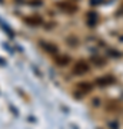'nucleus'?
<instances>
[{
    "label": "nucleus",
    "mask_w": 123,
    "mask_h": 129,
    "mask_svg": "<svg viewBox=\"0 0 123 129\" xmlns=\"http://www.w3.org/2000/svg\"><path fill=\"white\" fill-rule=\"evenodd\" d=\"M89 64L86 63V62H83V60H79V62H76L74 63V66H73V73L74 75H85L89 72Z\"/></svg>",
    "instance_id": "obj_1"
},
{
    "label": "nucleus",
    "mask_w": 123,
    "mask_h": 129,
    "mask_svg": "<svg viewBox=\"0 0 123 129\" xmlns=\"http://www.w3.org/2000/svg\"><path fill=\"white\" fill-rule=\"evenodd\" d=\"M59 9L63 10V12H67V13H73V12H76V10H77V7H76L74 5H72V3L62 2V3H59Z\"/></svg>",
    "instance_id": "obj_2"
},
{
    "label": "nucleus",
    "mask_w": 123,
    "mask_h": 129,
    "mask_svg": "<svg viewBox=\"0 0 123 129\" xmlns=\"http://www.w3.org/2000/svg\"><path fill=\"white\" fill-rule=\"evenodd\" d=\"M77 89H79V92H82V93H89L92 90V85L90 83H79Z\"/></svg>",
    "instance_id": "obj_3"
},
{
    "label": "nucleus",
    "mask_w": 123,
    "mask_h": 129,
    "mask_svg": "<svg viewBox=\"0 0 123 129\" xmlns=\"http://www.w3.org/2000/svg\"><path fill=\"white\" fill-rule=\"evenodd\" d=\"M69 57L67 56H59V57H56V63L59 64V66H66L69 63Z\"/></svg>",
    "instance_id": "obj_4"
},
{
    "label": "nucleus",
    "mask_w": 123,
    "mask_h": 129,
    "mask_svg": "<svg viewBox=\"0 0 123 129\" xmlns=\"http://www.w3.org/2000/svg\"><path fill=\"white\" fill-rule=\"evenodd\" d=\"M87 23L90 24V26L96 24L97 23V16H96L95 13H89V16H87Z\"/></svg>",
    "instance_id": "obj_5"
},
{
    "label": "nucleus",
    "mask_w": 123,
    "mask_h": 129,
    "mask_svg": "<svg viewBox=\"0 0 123 129\" xmlns=\"http://www.w3.org/2000/svg\"><path fill=\"white\" fill-rule=\"evenodd\" d=\"M26 22L30 23V24H39V23H42V19L39 17V16H33V17L26 19Z\"/></svg>",
    "instance_id": "obj_6"
},
{
    "label": "nucleus",
    "mask_w": 123,
    "mask_h": 129,
    "mask_svg": "<svg viewBox=\"0 0 123 129\" xmlns=\"http://www.w3.org/2000/svg\"><path fill=\"white\" fill-rule=\"evenodd\" d=\"M113 82V78H107V76H105V78H100L99 80H97V83L100 85V86H105V85H107V83Z\"/></svg>",
    "instance_id": "obj_7"
},
{
    "label": "nucleus",
    "mask_w": 123,
    "mask_h": 129,
    "mask_svg": "<svg viewBox=\"0 0 123 129\" xmlns=\"http://www.w3.org/2000/svg\"><path fill=\"white\" fill-rule=\"evenodd\" d=\"M43 47H45L46 52H49V53H55L56 52V47L53 46V45H46V43H43Z\"/></svg>",
    "instance_id": "obj_8"
},
{
    "label": "nucleus",
    "mask_w": 123,
    "mask_h": 129,
    "mask_svg": "<svg viewBox=\"0 0 123 129\" xmlns=\"http://www.w3.org/2000/svg\"><path fill=\"white\" fill-rule=\"evenodd\" d=\"M102 0H92V3H93V5H97V3H100Z\"/></svg>",
    "instance_id": "obj_9"
}]
</instances>
